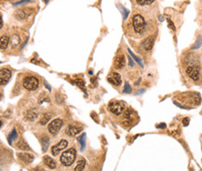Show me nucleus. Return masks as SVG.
<instances>
[{
  "instance_id": "1",
  "label": "nucleus",
  "mask_w": 202,
  "mask_h": 171,
  "mask_svg": "<svg viewBox=\"0 0 202 171\" xmlns=\"http://www.w3.org/2000/svg\"><path fill=\"white\" fill-rule=\"evenodd\" d=\"M77 156V152L76 150L74 148H71L67 151H64V152H63V154L61 155V163L65 166H69L75 162Z\"/></svg>"
},
{
  "instance_id": "2",
  "label": "nucleus",
  "mask_w": 202,
  "mask_h": 171,
  "mask_svg": "<svg viewBox=\"0 0 202 171\" xmlns=\"http://www.w3.org/2000/svg\"><path fill=\"white\" fill-rule=\"evenodd\" d=\"M133 28L134 31L138 34H142L146 30V21H144L143 17L141 16L140 14H136L133 17Z\"/></svg>"
},
{
  "instance_id": "3",
  "label": "nucleus",
  "mask_w": 202,
  "mask_h": 171,
  "mask_svg": "<svg viewBox=\"0 0 202 171\" xmlns=\"http://www.w3.org/2000/svg\"><path fill=\"white\" fill-rule=\"evenodd\" d=\"M108 108H109V111L111 113H113L114 115H121L124 110H125V103L121 101H112L109 105H108Z\"/></svg>"
},
{
  "instance_id": "4",
  "label": "nucleus",
  "mask_w": 202,
  "mask_h": 171,
  "mask_svg": "<svg viewBox=\"0 0 202 171\" xmlns=\"http://www.w3.org/2000/svg\"><path fill=\"white\" fill-rule=\"evenodd\" d=\"M39 86V81L35 76H27L23 80V87L27 90H36Z\"/></svg>"
},
{
  "instance_id": "5",
  "label": "nucleus",
  "mask_w": 202,
  "mask_h": 171,
  "mask_svg": "<svg viewBox=\"0 0 202 171\" xmlns=\"http://www.w3.org/2000/svg\"><path fill=\"white\" fill-rule=\"evenodd\" d=\"M35 11L34 8H23L21 9H17L14 13V16L18 20H24L28 18Z\"/></svg>"
},
{
  "instance_id": "6",
  "label": "nucleus",
  "mask_w": 202,
  "mask_h": 171,
  "mask_svg": "<svg viewBox=\"0 0 202 171\" xmlns=\"http://www.w3.org/2000/svg\"><path fill=\"white\" fill-rule=\"evenodd\" d=\"M62 126H63V120L62 119H55V120H53L50 123L48 129H49L50 134L56 135L58 132L60 131Z\"/></svg>"
},
{
  "instance_id": "7",
  "label": "nucleus",
  "mask_w": 202,
  "mask_h": 171,
  "mask_svg": "<svg viewBox=\"0 0 202 171\" xmlns=\"http://www.w3.org/2000/svg\"><path fill=\"white\" fill-rule=\"evenodd\" d=\"M186 74H188V76L190 77V78L197 81L198 79V77H199V67L197 66V65H191L189 67H187Z\"/></svg>"
},
{
  "instance_id": "8",
  "label": "nucleus",
  "mask_w": 202,
  "mask_h": 171,
  "mask_svg": "<svg viewBox=\"0 0 202 171\" xmlns=\"http://www.w3.org/2000/svg\"><path fill=\"white\" fill-rule=\"evenodd\" d=\"M67 145H68L67 141H65V139H62V141L58 144L53 145L51 147V153H52V155H57L60 152L63 151L67 147Z\"/></svg>"
},
{
  "instance_id": "9",
  "label": "nucleus",
  "mask_w": 202,
  "mask_h": 171,
  "mask_svg": "<svg viewBox=\"0 0 202 171\" xmlns=\"http://www.w3.org/2000/svg\"><path fill=\"white\" fill-rule=\"evenodd\" d=\"M11 76V72L9 69L6 68H2L1 71H0V83H1L2 86H5L9 81Z\"/></svg>"
},
{
  "instance_id": "10",
  "label": "nucleus",
  "mask_w": 202,
  "mask_h": 171,
  "mask_svg": "<svg viewBox=\"0 0 202 171\" xmlns=\"http://www.w3.org/2000/svg\"><path fill=\"white\" fill-rule=\"evenodd\" d=\"M108 82L114 86H120L121 85V76L118 73H111L108 75Z\"/></svg>"
},
{
  "instance_id": "11",
  "label": "nucleus",
  "mask_w": 202,
  "mask_h": 171,
  "mask_svg": "<svg viewBox=\"0 0 202 171\" xmlns=\"http://www.w3.org/2000/svg\"><path fill=\"white\" fill-rule=\"evenodd\" d=\"M154 41H155V37L154 36H148L147 38H146L142 41V43L141 45L142 49H143L144 50H146V51L151 50L152 48H153V46H154Z\"/></svg>"
},
{
  "instance_id": "12",
  "label": "nucleus",
  "mask_w": 202,
  "mask_h": 171,
  "mask_svg": "<svg viewBox=\"0 0 202 171\" xmlns=\"http://www.w3.org/2000/svg\"><path fill=\"white\" fill-rule=\"evenodd\" d=\"M17 156H18V158H19L22 162H23L24 164H30V163H32L33 160H34V156H33V155L30 154V153H28V152H18V153H17Z\"/></svg>"
},
{
  "instance_id": "13",
  "label": "nucleus",
  "mask_w": 202,
  "mask_h": 171,
  "mask_svg": "<svg viewBox=\"0 0 202 171\" xmlns=\"http://www.w3.org/2000/svg\"><path fill=\"white\" fill-rule=\"evenodd\" d=\"M80 131H81V128H79V127H77L76 125H69L67 127L66 130H65V133L72 137V136L77 135Z\"/></svg>"
},
{
  "instance_id": "14",
  "label": "nucleus",
  "mask_w": 202,
  "mask_h": 171,
  "mask_svg": "<svg viewBox=\"0 0 202 171\" xmlns=\"http://www.w3.org/2000/svg\"><path fill=\"white\" fill-rule=\"evenodd\" d=\"M124 65H125V56L119 55L115 58L114 61V67L115 69H121L124 67Z\"/></svg>"
},
{
  "instance_id": "15",
  "label": "nucleus",
  "mask_w": 202,
  "mask_h": 171,
  "mask_svg": "<svg viewBox=\"0 0 202 171\" xmlns=\"http://www.w3.org/2000/svg\"><path fill=\"white\" fill-rule=\"evenodd\" d=\"M10 43H11V48H17L21 44V37L17 34H14L10 38Z\"/></svg>"
},
{
  "instance_id": "16",
  "label": "nucleus",
  "mask_w": 202,
  "mask_h": 171,
  "mask_svg": "<svg viewBox=\"0 0 202 171\" xmlns=\"http://www.w3.org/2000/svg\"><path fill=\"white\" fill-rule=\"evenodd\" d=\"M37 115H38V113L35 110H29L26 115H25V119L29 120V121H34L35 119L37 118Z\"/></svg>"
},
{
  "instance_id": "17",
  "label": "nucleus",
  "mask_w": 202,
  "mask_h": 171,
  "mask_svg": "<svg viewBox=\"0 0 202 171\" xmlns=\"http://www.w3.org/2000/svg\"><path fill=\"white\" fill-rule=\"evenodd\" d=\"M44 163L47 166H49L50 168L51 169H54L56 167V162L50 156H48V155H46V156H44Z\"/></svg>"
},
{
  "instance_id": "18",
  "label": "nucleus",
  "mask_w": 202,
  "mask_h": 171,
  "mask_svg": "<svg viewBox=\"0 0 202 171\" xmlns=\"http://www.w3.org/2000/svg\"><path fill=\"white\" fill-rule=\"evenodd\" d=\"M41 143H42V150L44 152H47L50 145V138L48 136H44L41 139Z\"/></svg>"
},
{
  "instance_id": "19",
  "label": "nucleus",
  "mask_w": 202,
  "mask_h": 171,
  "mask_svg": "<svg viewBox=\"0 0 202 171\" xmlns=\"http://www.w3.org/2000/svg\"><path fill=\"white\" fill-rule=\"evenodd\" d=\"M9 41H10V39L9 38V36H1V41H0V48H1V50H5L7 48Z\"/></svg>"
},
{
  "instance_id": "20",
  "label": "nucleus",
  "mask_w": 202,
  "mask_h": 171,
  "mask_svg": "<svg viewBox=\"0 0 202 171\" xmlns=\"http://www.w3.org/2000/svg\"><path fill=\"white\" fill-rule=\"evenodd\" d=\"M17 148L20 149V150H22V151H26V150H30V148H29L28 144L25 142L24 139H21L20 142H17Z\"/></svg>"
},
{
  "instance_id": "21",
  "label": "nucleus",
  "mask_w": 202,
  "mask_h": 171,
  "mask_svg": "<svg viewBox=\"0 0 202 171\" xmlns=\"http://www.w3.org/2000/svg\"><path fill=\"white\" fill-rule=\"evenodd\" d=\"M50 118H51V115L50 114H45L44 115L42 116V118H41V120L39 121V124L40 125H42V126H44V125H46V124L50 120Z\"/></svg>"
},
{
  "instance_id": "22",
  "label": "nucleus",
  "mask_w": 202,
  "mask_h": 171,
  "mask_svg": "<svg viewBox=\"0 0 202 171\" xmlns=\"http://www.w3.org/2000/svg\"><path fill=\"white\" fill-rule=\"evenodd\" d=\"M85 166H86V161H85L84 159H82V160L77 164V166H76L75 171H82V170L84 169Z\"/></svg>"
},
{
  "instance_id": "23",
  "label": "nucleus",
  "mask_w": 202,
  "mask_h": 171,
  "mask_svg": "<svg viewBox=\"0 0 202 171\" xmlns=\"http://www.w3.org/2000/svg\"><path fill=\"white\" fill-rule=\"evenodd\" d=\"M78 141L80 142V145H81V149L83 150L85 148V144H86V134H82L79 138H78Z\"/></svg>"
},
{
  "instance_id": "24",
  "label": "nucleus",
  "mask_w": 202,
  "mask_h": 171,
  "mask_svg": "<svg viewBox=\"0 0 202 171\" xmlns=\"http://www.w3.org/2000/svg\"><path fill=\"white\" fill-rule=\"evenodd\" d=\"M201 46H202V37H201V36H199V37H198V39L197 40V42L195 43V45L193 46V50L199 49Z\"/></svg>"
},
{
  "instance_id": "25",
  "label": "nucleus",
  "mask_w": 202,
  "mask_h": 171,
  "mask_svg": "<svg viewBox=\"0 0 202 171\" xmlns=\"http://www.w3.org/2000/svg\"><path fill=\"white\" fill-rule=\"evenodd\" d=\"M16 138H17V132H16V129H13L12 132L10 133L9 137V143L11 144V139H15Z\"/></svg>"
},
{
  "instance_id": "26",
  "label": "nucleus",
  "mask_w": 202,
  "mask_h": 171,
  "mask_svg": "<svg viewBox=\"0 0 202 171\" xmlns=\"http://www.w3.org/2000/svg\"><path fill=\"white\" fill-rule=\"evenodd\" d=\"M128 52H129V54L132 55V58H133V59H134V60H135L137 61V63H139V64H140V65H141V66L142 67L143 65H142V60H140V59H139V58H138L137 56H135V55H134V54H133V53H132V52L131 51V50H128Z\"/></svg>"
},
{
  "instance_id": "27",
  "label": "nucleus",
  "mask_w": 202,
  "mask_h": 171,
  "mask_svg": "<svg viewBox=\"0 0 202 171\" xmlns=\"http://www.w3.org/2000/svg\"><path fill=\"white\" fill-rule=\"evenodd\" d=\"M124 93H132V87L129 86L128 83H126L125 84V87H124Z\"/></svg>"
},
{
  "instance_id": "28",
  "label": "nucleus",
  "mask_w": 202,
  "mask_h": 171,
  "mask_svg": "<svg viewBox=\"0 0 202 171\" xmlns=\"http://www.w3.org/2000/svg\"><path fill=\"white\" fill-rule=\"evenodd\" d=\"M75 83L77 84V86H78V87H81V88H84V87H85V83H84V81L81 80V79H76Z\"/></svg>"
},
{
  "instance_id": "29",
  "label": "nucleus",
  "mask_w": 202,
  "mask_h": 171,
  "mask_svg": "<svg viewBox=\"0 0 202 171\" xmlns=\"http://www.w3.org/2000/svg\"><path fill=\"white\" fill-rule=\"evenodd\" d=\"M167 21H168V24H169V28H170L171 30L175 31V30H176V28H175V26H174V23H173V22H171V21H170L169 19H168Z\"/></svg>"
},
{
  "instance_id": "30",
  "label": "nucleus",
  "mask_w": 202,
  "mask_h": 171,
  "mask_svg": "<svg viewBox=\"0 0 202 171\" xmlns=\"http://www.w3.org/2000/svg\"><path fill=\"white\" fill-rule=\"evenodd\" d=\"M31 0H21V1H19V2H17V3H15L14 5L15 6H18V5H22V4H24V3H28V2H30Z\"/></svg>"
},
{
  "instance_id": "31",
  "label": "nucleus",
  "mask_w": 202,
  "mask_h": 171,
  "mask_svg": "<svg viewBox=\"0 0 202 171\" xmlns=\"http://www.w3.org/2000/svg\"><path fill=\"white\" fill-rule=\"evenodd\" d=\"M136 2H137V4L140 5V6L146 5V0H136Z\"/></svg>"
},
{
  "instance_id": "32",
  "label": "nucleus",
  "mask_w": 202,
  "mask_h": 171,
  "mask_svg": "<svg viewBox=\"0 0 202 171\" xmlns=\"http://www.w3.org/2000/svg\"><path fill=\"white\" fill-rule=\"evenodd\" d=\"M183 125L184 126H188V123H189V118H184L183 120Z\"/></svg>"
},
{
  "instance_id": "33",
  "label": "nucleus",
  "mask_w": 202,
  "mask_h": 171,
  "mask_svg": "<svg viewBox=\"0 0 202 171\" xmlns=\"http://www.w3.org/2000/svg\"><path fill=\"white\" fill-rule=\"evenodd\" d=\"M128 63H129V65H131V66L134 65V63H133V60L131 59V57H128Z\"/></svg>"
},
{
  "instance_id": "34",
  "label": "nucleus",
  "mask_w": 202,
  "mask_h": 171,
  "mask_svg": "<svg viewBox=\"0 0 202 171\" xmlns=\"http://www.w3.org/2000/svg\"><path fill=\"white\" fill-rule=\"evenodd\" d=\"M154 1H155V0H146V5H150V4H152Z\"/></svg>"
},
{
  "instance_id": "35",
  "label": "nucleus",
  "mask_w": 202,
  "mask_h": 171,
  "mask_svg": "<svg viewBox=\"0 0 202 171\" xmlns=\"http://www.w3.org/2000/svg\"><path fill=\"white\" fill-rule=\"evenodd\" d=\"M32 171H45L43 168H40V167H36V168H35V169H33Z\"/></svg>"
},
{
  "instance_id": "36",
  "label": "nucleus",
  "mask_w": 202,
  "mask_h": 171,
  "mask_svg": "<svg viewBox=\"0 0 202 171\" xmlns=\"http://www.w3.org/2000/svg\"><path fill=\"white\" fill-rule=\"evenodd\" d=\"M157 128H166V125H165V124H162V125L157 126Z\"/></svg>"
},
{
  "instance_id": "37",
  "label": "nucleus",
  "mask_w": 202,
  "mask_h": 171,
  "mask_svg": "<svg viewBox=\"0 0 202 171\" xmlns=\"http://www.w3.org/2000/svg\"><path fill=\"white\" fill-rule=\"evenodd\" d=\"M45 2H46V3H48V2H49V0H45Z\"/></svg>"
}]
</instances>
